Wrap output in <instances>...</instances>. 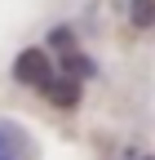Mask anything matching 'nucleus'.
<instances>
[{"mask_svg":"<svg viewBox=\"0 0 155 160\" xmlns=\"http://www.w3.org/2000/svg\"><path fill=\"white\" fill-rule=\"evenodd\" d=\"M9 76L18 80V85H27V89H35V93H45L53 80H58V58H53L45 45H27L22 53L13 58Z\"/></svg>","mask_w":155,"mask_h":160,"instance_id":"obj_1","label":"nucleus"},{"mask_svg":"<svg viewBox=\"0 0 155 160\" xmlns=\"http://www.w3.org/2000/svg\"><path fill=\"white\" fill-rule=\"evenodd\" d=\"M0 160H31L27 147H22V133L13 125H5V120H0Z\"/></svg>","mask_w":155,"mask_h":160,"instance_id":"obj_2","label":"nucleus"},{"mask_svg":"<svg viewBox=\"0 0 155 160\" xmlns=\"http://www.w3.org/2000/svg\"><path fill=\"white\" fill-rule=\"evenodd\" d=\"M129 22L138 31H151L155 27V0H129Z\"/></svg>","mask_w":155,"mask_h":160,"instance_id":"obj_3","label":"nucleus"},{"mask_svg":"<svg viewBox=\"0 0 155 160\" xmlns=\"http://www.w3.org/2000/svg\"><path fill=\"white\" fill-rule=\"evenodd\" d=\"M115 160H138V147H129L124 156H115Z\"/></svg>","mask_w":155,"mask_h":160,"instance_id":"obj_4","label":"nucleus"},{"mask_svg":"<svg viewBox=\"0 0 155 160\" xmlns=\"http://www.w3.org/2000/svg\"><path fill=\"white\" fill-rule=\"evenodd\" d=\"M138 160H155V151H142V147H138Z\"/></svg>","mask_w":155,"mask_h":160,"instance_id":"obj_5","label":"nucleus"}]
</instances>
